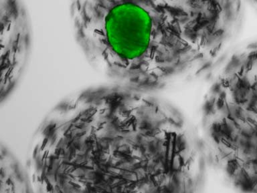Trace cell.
Listing matches in <instances>:
<instances>
[{"label": "cell", "mask_w": 257, "mask_h": 193, "mask_svg": "<svg viewBox=\"0 0 257 193\" xmlns=\"http://www.w3.org/2000/svg\"><path fill=\"white\" fill-rule=\"evenodd\" d=\"M2 102L17 85L30 44L25 10L20 0H1Z\"/></svg>", "instance_id": "cell-3"}, {"label": "cell", "mask_w": 257, "mask_h": 193, "mask_svg": "<svg viewBox=\"0 0 257 193\" xmlns=\"http://www.w3.org/2000/svg\"><path fill=\"white\" fill-rule=\"evenodd\" d=\"M34 191L30 174L6 146L1 148L0 192Z\"/></svg>", "instance_id": "cell-4"}, {"label": "cell", "mask_w": 257, "mask_h": 193, "mask_svg": "<svg viewBox=\"0 0 257 193\" xmlns=\"http://www.w3.org/2000/svg\"><path fill=\"white\" fill-rule=\"evenodd\" d=\"M119 88L64 100L34 136L28 172L34 191L116 192L139 185L146 168V121Z\"/></svg>", "instance_id": "cell-2"}, {"label": "cell", "mask_w": 257, "mask_h": 193, "mask_svg": "<svg viewBox=\"0 0 257 193\" xmlns=\"http://www.w3.org/2000/svg\"><path fill=\"white\" fill-rule=\"evenodd\" d=\"M240 0H71L75 37L112 79L152 83L215 54L230 37Z\"/></svg>", "instance_id": "cell-1"}]
</instances>
